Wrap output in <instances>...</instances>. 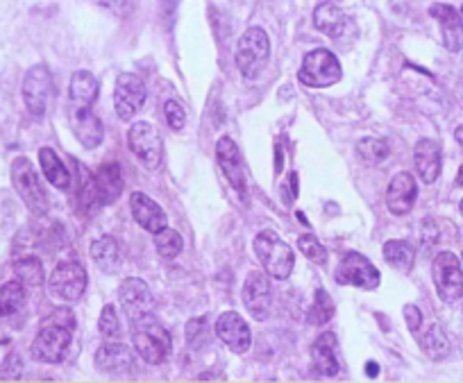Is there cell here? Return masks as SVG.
<instances>
[{"label":"cell","instance_id":"6da1fadb","mask_svg":"<svg viewBox=\"0 0 463 383\" xmlns=\"http://www.w3.org/2000/svg\"><path fill=\"white\" fill-rule=\"evenodd\" d=\"M252 247H255L259 263L268 272V277L289 279V274L293 272V266H295V252L289 243L282 241L277 232H272V230L259 232Z\"/></svg>","mask_w":463,"mask_h":383},{"label":"cell","instance_id":"7a4b0ae2","mask_svg":"<svg viewBox=\"0 0 463 383\" xmlns=\"http://www.w3.org/2000/svg\"><path fill=\"white\" fill-rule=\"evenodd\" d=\"M270 59V39L261 28H248L236 43V68L245 80H257Z\"/></svg>","mask_w":463,"mask_h":383},{"label":"cell","instance_id":"3957f363","mask_svg":"<svg viewBox=\"0 0 463 383\" xmlns=\"http://www.w3.org/2000/svg\"><path fill=\"white\" fill-rule=\"evenodd\" d=\"M341 77H343V68L339 57L325 50V48H316V50L307 53L298 70V80L309 89L334 87L336 82H341Z\"/></svg>","mask_w":463,"mask_h":383},{"label":"cell","instance_id":"277c9868","mask_svg":"<svg viewBox=\"0 0 463 383\" xmlns=\"http://www.w3.org/2000/svg\"><path fill=\"white\" fill-rule=\"evenodd\" d=\"M11 184H14L18 198L26 202V207L34 215L48 213V195H46L39 173L34 171L30 159L16 157L14 161H11Z\"/></svg>","mask_w":463,"mask_h":383},{"label":"cell","instance_id":"5b68a950","mask_svg":"<svg viewBox=\"0 0 463 383\" xmlns=\"http://www.w3.org/2000/svg\"><path fill=\"white\" fill-rule=\"evenodd\" d=\"M132 342H134L137 354L144 358L148 365L166 363V358L173 352V340L169 336V331H166V327H161L159 322H154L152 318L134 327Z\"/></svg>","mask_w":463,"mask_h":383},{"label":"cell","instance_id":"8992f818","mask_svg":"<svg viewBox=\"0 0 463 383\" xmlns=\"http://www.w3.org/2000/svg\"><path fill=\"white\" fill-rule=\"evenodd\" d=\"M432 277L436 293L445 304H454L463 297V270L457 254L438 252L432 263Z\"/></svg>","mask_w":463,"mask_h":383},{"label":"cell","instance_id":"52a82bcc","mask_svg":"<svg viewBox=\"0 0 463 383\" xmlns=\"http://www.w3.org/2000/svg\"><path fill=\"white\" fill-rule=\"evenodd\" d=\"M118 299H121V308L132 327L152 318L154 297L144 279H139V277L125 279L118 286Z\"/></svg>","mask_w":463,"mask_h":383},{"label":"cell","instance_id":"ba28073f","mask_svg":"<svg viewBox=\"0 0 463 383\" xmlns=\"http://www.w3.org/2000/svg\"><path fill=\"white\" fill-rule=\"evenodd\" d=\"M48 291L62 302H78L87 291V270L78 261H62L48 279Z\"/></svg>","mask_w":463,"mask_h":383},{"label":"cell","instance_id":"9c48e42d","mask_svg":"<svg viewBox=\"0 0 463 383\" xmlns=\"http://www.w3.org/2000/svg\"><path fill=\"white\" fill-rule=\"evenodd\" d=\"M127 146L132 150L134 157L146 166L148 171H157L161 163V154H164V146H161V136L154 125L139 121L129 127L127 131Z\"/></svg>","mask_w":463,"mask_h":383},{"label":"cell","instance_id":"30bf717a","mask_svg":"<svg viewBox=\"0 0 463 383\" xmlns=\"http://www.w3.org/2000/svg\"><path fill=\"white\" fill-rule=\"evenodd\" d=\"M334 277L341 286H354L361 291H375L382 281V274L371 263V259L359 252H348L343 257Z\"/></svg>","mask_w":463,"mask_h":383},{"label":"cell","instance_id":"8fae6325","mask_svg":"<svg viewBox=\"0 0 463 383\" xmlns=\"http://www.w3.org/2000/svg\"><path fill=\"white\" fill-rule=\"evenodd\" d=\"M70 331L73 329L59 325V322H53V325L43 327L30 347L32 356L37 358L39 363H50V365L62 363L66 352H68V347H70V338H73L70 336Z\"/></svg>","mask_w":463,"mask_h":383},{"label":"cell","instance_id":"7c38bea8","mask_svg":"<svg viewBox=\"0 0 463 383\" xmlns=\"http://www.w3.org/2000/svg\"><path fill=\"white\" fill-rule=\"evenodd\" d=\"M146 104V85L137 73H121L114 87V109L118 118L129 121Z\"/></svg>","mask_w":463,"mask_h":383},{"label":"cell","instance_id":"4fadbf2b","mask_svg":"<svg viewBox=\"0 0 463 383\" xmlns=\"http://www.w3.org/2000/svg\"><path fill=\"white\" fill-rule=\"evenodd\" d=\"M50 89H53L50 68L46 64H34L26 73V77H23V100H26L28 112L34 118H41L46 114Z\"/></svg>","mask_w":463,"mask_h":383},{"label":"cell","instance_id":"5bb4252c","mask_svg":"<svg viewBox=\"0 0 463 383\" xmlns=\"http://www.w3.org/2000/svg\"><path fill=\"white\" fill-rule=\"evenodd\" d=\"M243 306L248 308L255 320H266L270 313V302H272V291H270V279L268 272H259L252 270L245 277L243 284Z\"/></svg>","mask_w":463,"mask_h":383},{"label":"cell","instance_id":"9a60e30c","mask_svg":"<svg viewBox=\"0 0 463 383\" xmlns=\"http://www.w3.org/2000/svg\"><path fill=\"white\" fill-rule=\"evenodd\" d=\"M213 331H216V336L234 354H245L252 345L250 327H248V322L236 313V311H225V313L216 320Z\"/></svg>","mask_w":463,"mask_h":383},{"label":"cell","instance_id":"2e32d148","mask_svg":"<svg viewBox=\"0 0 463 383\" xmlns=\"http://www.w3.org/2000/svg\"><path fill=\"white\" fill-rule=\"evenodd\" d=\"M216 159L220 171L228 177V182L243 195L248 190V177H245V163L239 152V146L230 136H220L216 143Z\"/></svg>","mask_w":463,"mask_h":383},{"label":"cell","instance_id":"e0dca14e","mask_svg":"<svg viewBox=\"0 0 463 383\" xmlns=\"http://www.w3.org/2000/svg\"><path fill=\"white\" fill-rule=\"evenodd\" d=\"M96 369L107 377H125L134 369V356L123 342H105L96 352Z\"/></svg>","mask_w":463,"mask_h":383},{"label":"cell","instance_id":"ac0fdd59","mask_svg":"<svg viewBox=\"0 0 463 383\" xmlns=\"http://www.w3.org/2000/svg\"><path fill=\"white\" fill-rule=\"evenodd\" d=\"M415 198H418V184L411 173H398L386 188V207L393 215L411 213Z\"/></svg>","mask_w":463,"mask_h":383},{"label":"cell","instance_id":"d6986e66","mask_svg":"<svg viewBox=\"0 0 463 383\" xmlns=\"http://www.w3.org/2000/svg\"><path fill=\"white\" fill-rule=\"evenodd\" d=\"M430 16L438 21L443 34V43L449 53H461L463 50V18L461 11L452 5L445 3H434L430 7Z\"/></svg>","mask_w":463,"mask_h":383},{"label":"cell","instance_id":"ffe728a7","mask_svg":"<svg viewBox=\"0 0 463 383\" xmlns=\"http://www.w3.org/2000/svg\"><path fill=\"white\" fill-rule=\"evenodd\" d=\"M70 129L82 146L89 150L98 148L105 139V125L91 107H75L73 116H70Z\"/></svg>","mask_w":463,"mask_h":383},{"label":"cell","instance_id":"44dd1931","mask_svg":"<svg viewBox=\"0 0 463 383\" xmlns=\"http://www.w3.org/2000/svg\"><path fill=\"white\" fill-rule=\"evenodd\" d=\"M413 163L425 184H434L443 168V150L432 139H420L413 148Z\"/></svg>","mask_w":463,"mask_h":383},{"label":"cell","instance_id":"7402d4cb","mask_svg":"<svg viewBox=\"0 0 463 383\" xmlns=\"http://www.w3.org/2000/svg\"><path fill=\"white\" fill-rule=\"evenodd\" d=\"M129 209H132L134 220L150 234H159L164 227H169V218H166L164 209L146 193L137 190V193L129 195Z\"/></svg>","mask_w":463,"mask_h":383},{"label":"cell","instance_id":"603a6c76","mask_svg":"<svg viewBox=\"0 0 463 383\" xmlns=\"http://www.w3.org/2000/svg\"><path fill=\"white\" fill-rule=\"evenodd\" d=\"M339 340L336 333L325 331L316 338V342L312 345V363L314 369L323 377H336L341 372V363H339Z\"/></svg>","mask_w":463,"mask_h":383},{"label":"cell","instance_id":"cb8c5ba5","mask_svg":"<svg viewBox=\"0 0 463 383\" xmlns=\"http://www.w3.org/2000/svg\"><path fill=\"white\" fill-rule=\"evenodd\" d=\"M314 26L323 34H327V37L341 39L350 32L352 18L343 9H339L334 3H323L314 11Z\"/></svg>","mask_w":463,"mask_h":383},{"label":"cell","instance_id":"d4e9b609","mask_svg":"<svg viewBox=\"0 0 463 383\" xmlns=\"http://www.w3.org/2000/svg\"><path fill=\"white\" fill-rule=\"evenodd\" d=\"M96 184H98V195L100 205H112L123 193V171L118 163H102L96 173Z\"/></svg>","mask_w":463,"mask_h":383},{"label":"cell","instance_id":"484cf974","mask_svg":"<svg viewBox=\"0 0 463 383\" xmlns=\"http://www.w3.org/2000/svg\"><path fill=\"white\" fill-rule=\"evenodd\" d=\"M91 259L96 263V268L100 272H107V274H114L121 268V245L114 236H102L98 241H93L91 245Z\"/></svg>","mask_w":463,"mask_h":383},{"label":"cell","instance_id":"4316f807","mask_svg":"<svg viewBox=\"0 0 463 383\" xmlns=\"http://www.w3.org/2000/svg\"><path fill=\"white\" fill-rule=\"evenodd\" d=\"M98 80L93 77L89 70H78L70 77V85H68V98L75 107H91L98 98Z\"/></svg>","mask_w":463,"mask_h":383},{"label":"cell","instance_id":"83f0119b","mask_svg":"<svg viewBox=\"0 0 463 383\" xmlns=\"http://www.w3.org/2000/svg\"><path fill=\"white\" fill-rule=\"evenodd\" d=\"M39 163H41L43 177L48 179L55 188H59V190L70 188V173H68L64 161L59 159V154L53 148H41L39 150Z\"/></svg>","mask_w":463,"mask_h":383},{"label":"cell","instance_id":"f1b7e54d","mask_svg":"<svg viewBox=\"0 0 463 383\" xmlns=\"http://www.w3.org/2000/svg\"><path fill=\"white\" fill-rule=\"evenodd\" d=\"M418 336V342L422 347V352L432 358V361H443V358L449 354V338L441 325L432 322L425 331L415 333Z\"/></svg>","mask_w":463,"mask_h":383},{"label":"cell","instance_id":"f546056e","mask_svg":"<svg viewBox=\"0 0 463 383\" xmlns=\"http://www.w3.org/2000/svg\"><path fill=\"white\" fill-rule=\"evenodd\" d=\"M382 254H384V261L388 263V266L400 270V272H409L413 268L415 249L407 241H395V238H393V241H386Z\"/></svg>","mask_w":463,"mask_h":383},{"label":"cell","instance_id":"4dcf8cb0","mask_svg":"<svg viewBox=\"0 0 463 383\" xmlns=\"http://www.w3.org/2000/svg\"><path fill=\"white\" fill-rule=\"evenodd\" d=\"M23 304H26V284L21 279L0 286V318H9L18 313Z\"/></svg>","mask_w":463,"mask_h":383},{"label":"cell","instance_id":"1f68e13d","mask_svg":"<svg viewBox=\"0 0 463 383\" xmlns=\"http://www.w3.org/2000/svg\"><path fill=\"white\" fill-rule=\"evenodd\" d=\"M334 318V302L325 288H318L314 293V304L307 311V322L314 327H323L327 322Z\"/></svg>","mask_w":463,"mask_h":383},{"label":"cell","instance_id":"d6a6232c","mask_svg":"<svg viewBox=\"0 0 463 383\" xmlns=\"http://www.w3.org/2000/svg\"><path fill=\"white\" fill-rule=\"evenodd\" d=\"M154 249H157V254L161 259H175L184 249L180 232L171 230V227H164L159 234H154Z\"/></svg>","mask_w":463,"mask_h":383},{"label":"cell","instance_id":"836d02e7","mask_svg":"<svg viewBox=\"0 0 463 383\" xmlns=\"http://www.w3.org/2000/svg\"><path fill=\"white\" fill-rule=\"evenodd\" d=\"M16 279H21L26 286H41L46 274H43V263L37 257H26L14 263Z\"/></svg>","mask_w":463,"mask_h":383},{"label":"cell","instance_id":"e575fe53","mask_svg":"<svg viewBox=\"0 0 463 383\" xmlns=\"http://www.w3.org/2000/svg\"><path fill=\"white\" fill-rule=\"evenodd\" d=\"M357 152L359 157L366 163H382L388 159V146L386 141L382 139H375V136H366L357 143Z\"/></svg>","mask_w":463,"mask_h":383},{"label":"cell","instance_id":"d590c367","mask_svg":"<svg viewBox=\"0 0 463 383\" xmlns=\"http://www.w3.org/2000/svg\"><path fill=\"white\" fill-rule=\"evenodd\" d=\"M298 247L309 261L316 263V266H325L327 263V249L314 234H302L298 238Z\"/></svg>","mask_w":463,"mask_h":383},{"label":"cell","instance_id":"8d00e7d4","mask_svg":"<svg viewBox=\"0 0 463 383\" xmlns=\"http://www.w3.org/2000/svg\"><path fill=\"white\" fill-rule=\"evenodd\" d=\"M98 331L107 340H116L118 336H121V320H118V313L112 304L102 306L100 318H98Z\"/></svg>","mask_w":463,"mask_h":383},{"label":"cell","instance_id":"74e56055","mask_svg":"<svg viewBox=\"0 0 463 383\" xmlns=\"http://www.w3.org/2000/svg\"><path fill=\"white\" fill-rule=\"evenodd\" d=\"M207 320L205 318H193L188 320L186 325V342L191 350H200V347H205L209 336H207Z\"/></svg>","mask_w":463,"mask_h":383},{"label":"cell","instance_id":"f35d334b","mask_svg":"<svg viewBox=\"0 0 463 383\" xmlns=\"http://www.w3.org/2000/svg\"><path fill=\"white\" fill-rule=\"evenodd\" d=\"M164 116H166V123L173 131H182L186 125V112L184 107L177 102V100H166L164 104Z\"/></svg>","mask_w":463,"mask_h":383},{"label":"cell","instance_id":"ab89813d","mask_svg":"<svg viewBox=\"0 0 463 383\" xmlns=\"http://www.w3.org/2000/svg\"><path fill=\"white\" fill-rule=\"evenodd\" d=\"M21 374H23V361H21V354H16V352L7 354L3 367H0V377H3L5 381H16V379H21Z\"/></svg>","mask_w":463,"mask_h":383},{"label":"cell","instance_id":"60d3db41","mask_svg":"<svg viewBox=\"0 0 463 383\" xmlns=\"http://www.w3.org/2000/svg\"><path fill=\"white\" fill-rule=\"evenodd\" d=\"M402 313H405V320H407V329L415 336V333H418L420 327H422V311L415 304H405Z\"/></svg>","mask_w":463,"mask_h":383},{"label":"cell","instance_id":"b9f144b4","mask_svg":"<svg viewBox=\"0 0 463 383\" xmlns=\"http://www.w3.org/2000/svg\"><path fill=\"white\" fill-rule=\"evenodd\" d=\"M366 369H368V377H371V379H375V377L379 374V365H377L375 361H368Z\"/></svg>","mask_w":463,"mask_h":383},{"label":"cell","instance_id":"7bdbcfd3","mask_svg":"<svg viewBox=\"0 0 463 383\" xmlns=\"http://www.w3.org/2000/svg\"><path fill=\"white\" fill-rule=\"evenodd\" d=\"M457 184H459V186H463V166H461L459 173H457Z\"/></svg>","mask_w":463,"mask_h":383},{"label":"cell","instance_id":"ee69618b","mask_svg":"<svg viewBox=\"0 0 463 383\" xmlns=\"http://www.w3.org/2000/svg\"><path fill=\"white\" fill-rule=\"evenodd\" d=\"M461 213H463V200H461Z\"/></svg>","mask_w":463,"mask_h":383},{"label":"cell","instance_id":"f6af8a7d","mask_svg":"<svg viewBox=\"0 0 463 383\" xmlns=\"http://www.w3.org/2000/svg\"><path fill=\"white\" fill-rule=\"evenodd\" d=\"M461 263H463V252H461Z\"/></svg>","mask_w":463,"mask_h":383},{"label":"cell","instance_id":"bcb514c9","mask_svg":"<svg viewBox=\"0 0 463 383\" xmlns=\"http://www.w3.org/2000/svg\"><path fill=\"white\" fill-rule=\"evenodd\" d=\"M461 14H463V7H461Z\"/></svg>","mask_w":463,"mask_h":383}]
</instances>
